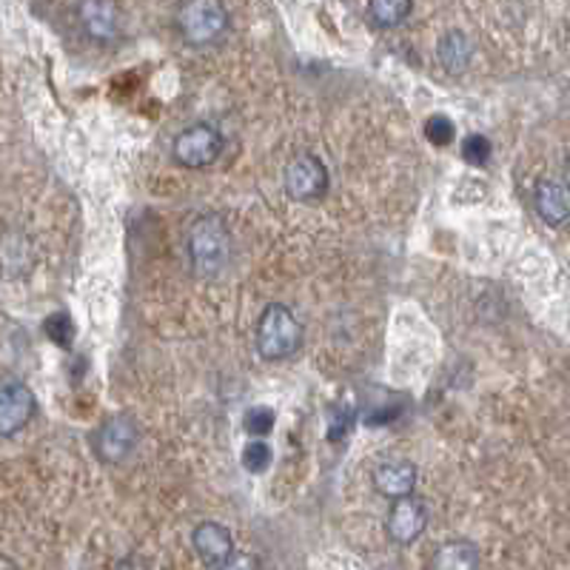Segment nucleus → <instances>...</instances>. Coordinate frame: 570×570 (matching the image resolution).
I'll return each mask as SVG.
<instances>
[{"label":"nucleus","instance_id":"f257e3e1","mask_svg":"<svg viewBox=\"0 0 570 570\" xmlns=\"http://www.w3.org/2000/svg\"><path fill=\"white\" fill-rule=\"evenodd\" d=\"M185 252L197 277H217L231 259V231L220 215L194 217L185 234Z\"/></svg>","mask_w":570,"mask_h":570},{"label":"nucleus","instance_id":"f03ea898","mask_svg":"<svg viewBox=\"0 0 570 570\" xmlns=\"http://www.w3.org/2000/svg\"><path fill=\"white\" fill-rule=\"evenodd\" d=\"M303 345V326L289 305L271 303L257 319V351L266 360H289Z\"/></svg>","mask_w":570,"mask_h":570},{"label":"nucleus","instance_id":"7ed1b4c3","mask_svg":"<svg viewBox=\"0 0 570 570\" xmlns=\"http://www.w3.org/2000/svg\"><path fill=\"white\" fill-rule=\"evenodd\" d=\"M178 29L185 44L208 46L229 29V9L220 0H192L178 9Z\"/></svg>","mask_w":570,"mask_h":570},{"label":"nucleus","instance_id":"20e7f679","mask_svg":"<svg viewBox=\"0 0 570 570\" xmlns=\"http://www.w3.org/2000/svg\"><path fill=\"white\" fill-rule=\"evenodd\" d=\"M222 148H226V137L208 123H194V126L183 129L174 137L171 155L185 169H206L215 160H220Z\"/></svg>","mask_w":570,"mask_h":570},{"label":"nucleus","instance_id":"39448f33","mask_svg":"<svg viewBox=\"0 0 570 570\" xmlns=\"http://www.w3.org/2000/svg\"><path fill=\"white\" fill-rule=\"evenodd\" d=\"M282 189L291 201L312 203L328 192V169L312 151L296 155L282 171Z\"/></svg>","mask_w":570,"mask_h":570},{"label":"nucleus","instance_id":"423d86ee","mask_svg":"<svg viewBox=\"0 0 570 570\" xmlns=\"http://www.w3.org/2000/svg\"><path fill=\"white\" fill-rule=\"evenodd\" d=\"M141 442V428L132 414H114L97 425L92 448L104 462H123Z\"/></svg>","mask_w":570,"mask_h":570},{"label":"nucleus","instance_id":"0eeeda50","mask_svg":"<svg viewBox=\"0 0 570 570\" xmlns=\"http://www.w3.org/2000/svg\"><path fill=\"white\" fill-rule=\"evenodd\" d=\"M35 414V393L21 379H0V437H12L26 428Z\"/></svg>","mask_w":570,"mask_h":570},{"label":"nucleus","instance_id":"6e6552de","mask_svg":"<svg viewBox=\"0 0 570 570\" xmlns=\"http://www.w3.org/2000/svg\"><path fill=\"white\" fill-rule=\"evenodd\" d=\"M425 525H428V513H425V505L416 497L397 499L386 519L388 539L397 542V545H411V542L420 539Z\"/></svg>","mask_w":570,"mask_h":570},{"label":"nucleus","instance_id":"1a4fd4ad","mask_svg":"<svg viewBox=\"0 0 570 570\" xmlns=\"http://www.w3.org/2000/svg\"><path fill=\"white\" fill-rule=\"evenodd\" d=\"M194 554L201 556L206 568L220 570L234 556V539L231 531L220 522H201L192 534Z\"/></svg>","mask_w":570,"mask_h":570},{"label":"nucleus","instance_id":"9d476101","mask_svg":"<svg viewBox=\"0 0 570 570\" xmlns=\"http://www.w3.org/2000/svg\"><path fill=\"white\" fill-rule=\"evenodd\" d=\"M374 485H377L379 494L391 497L393 502L411 497V490L416 488V465H411V462L405 460L383 462V465H377V471H374Z\"/></svg>","mask_w":570,"mask_h":570},{"label":"nucleus","instance_id":"9b49d317","mask_svg":"<svg viewBox=\"0 0 570 570\" xmlns=\"http://www.w3.org/2000/svg\"><path fill=\"white\" fill-rule=\"evenodd\" d=\"M437 58H439V63H442L445 72L460 74V72H465L468 66H471V58H474V46H471V40H468L465 32L451 29V32H445V35L439 37Z\"/></svg>","mask_w":570,"mask_h":570},{"label":"nucleus","instance_id":"f8f14e48","mask_svg":"<svg viewBox=\"0 0 570 570\" xmlns=\"http://www.w3.org/2000/svg\"><path fill=\"white\" fill-rule=\"evenodd\" d=\"M434 570H480V548L468 539H451L439 545L434 559Z\"/></svg>","mask_w":570,"mask_h":570},{"label":"nucleus","instance_id":"ddd939ff","mask_svg":"<svg viewBox=\"0 0 570 570\" xmlns=\"http://www.w3.org/2000/svg\"><path fill=\"white\" fill-rule=\"evenodd\" d=\"M534 203L539 217L548 222V226H562V222H568L570 217L568 197H565L562 185L554 183V180H539V183H536Z\"/></svg>","mask_w":570,"mask_h":570},{"label":"nucleus","instance_id":"4468645a","mask_svg":"<svg viewBox=\"0 0 570 570\" xmlns=\"http://www.w3.org/2000/svg\"><path fill=\"white\" fill-rule=\"evenodd\" d=\"M81 23L95 40H111L120 29V12L114 3H83Z\"/></svg>","mask_w":570,"mask_h":570},{"label":"nucleus","instance_id":"2eb2a0df","mask_svg":"<svg viewBox=\"0 0 570 570\" xmlns=\"http://www.w3.org/2000/svg\"><path fill=\"white\" fill-rule=\"evenodd\" d=\"M411 12L414 7L408 0H374L368 7V21L377 29H391V26H400Z\"/></svg>","mask_w":570,"mask_h":570},{"label":"nucleus","instance_id":"dca6fc26","mask_svg":"<svg viewBox=\"0 0 570 570\" xmlns=\"http://www.w3.org/2000/svg\"><path fill=\"white\" fill-rule=\"evenodd\" d=\"M275 423H277V416L268 405H252L243 416V428H245V434H252V439L268 437V434L275 430Z\"/></svg>","mask_w":570,"mask_h":570},{"label":"nucleus","instance_id":"f3484780","mask_svg":"<svg viewBox=\"0 0 570 570\" xmlns=\"http://www.w3.org/2000/svg\"><path fill=\"white\" fill-rule=\"evenodd\" d=\"M354 405H333L331 411H328V439L331 442H340V439H345L351 434V428H354Z\"/></svg>","mask_w":570,"mask_h":570},{"label":"nucleus","instance_id":"a211bd4d","mask_svg":"<svg viewBox=\"0 0 570 570\" xmlns=\"http://www.w3.org/2000/svg\"><path fill=\"white\" fill-rule=\"evenodd\" d=\"M44 331H46V337L54 342V345H60V349H69L74 340V323L66 312L49 314L44 323Z\"/></svg>","mask_w":570,"mask_h":570},{"label":"nucleus","instance_id":"6ab92c4d","mask_svg":"<svg viewBox=\"0 0 570 570\" xmlns=\"http://www.w3.org/2000/svg\"><path fill=\"white\" fill-rule=\"evenodd\" d=\"M271 465V448H268L266 439H252V442L243 448V468L248 474H263Z\"/></svg>","mask_w":570,"mask_h":570},{"label":"nucleus","instance_id":"aec40b11","mask_svg":"<svg viewBox=\"0 0 570 570\" xmlns=\"http://www.w3.org/2000/svg\"><path fill=\"white\" fill-rule=\"evenodd\" d=\"M425 137L434 146H448L457 137V126H453V120L448 114H434V118L425 120Z\"/></svg>","mask_w":570,"mask_h":570},{"label":"nucleus","instance_id":"412c9836","mask_svg":"<svg viewBox=\"0 0 570 570\" xmlns=\"http://www.w3.org/2000/svg\"><path fill=\"white\" fill-rule=\"evenodd\" d=\"M490 157V141L485 134H468L462 141V160L471 166H485Z\"/></svg>","mask_w":570,"mask_h":570},{"label":"nucleus","instance_id":"4be33fe9","mask_svg":"<svg viewBox=\"0 0 570 570\" xmlns=\"http://www.w3.org/2000/svg\"><path fill=\"white\" fill-rule=\"evenodd\" d=\"M220 570H257V559L252 554H234Z\"/></svg>","mask_w":570,"mask_h":570},{"label":"nucleus","instance_id":"5701e85b","mask_svg":"<svg viewBox=\"0 0 570 570\" xmlns=\"http://www.w3.org/2000/svg\"><path fill=\"white\" fill-rule=\"evenodd\" d=\"M0 570H17V565L7 559V556H0Z\"/></svg>","mask_w":570,"mask_h":570},{"label":"nucleus","instance_id":"b1692460","mask_svg":"<svg viewBox=\"0 0 570 570\" xmlns=\"http://www.w3.org/2000/svg\"><path fill=\"white\" fill-rule=\"evenodd\" d=\"M565 185L570 189V148H568V155H565Z\"/></svg>","mask_w":570,"mask_h":570}]
</instances>
